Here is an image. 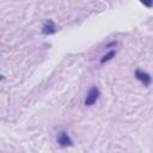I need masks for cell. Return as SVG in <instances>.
Segmentation results:
<instances>
[{
    "instance_id": "1",
    "label": "cell",
    "mask_w": 153,
    "mask_h": 153,
    "mask_svg": "<svg viewBox=\"0 0 153 153\" xmlns=\"http://www.w3.org/2000/svg\"><path fill=\"white\" fill-rule=\"evenodd\" d=\"M99 96H100V91H99V88H98L97 86H92V87L88 90L87 94H86V98H85V100H84V104H85L86 106H91V105H93V104L98 100Z\"/></svg>"
},
{
    "instance_id": "2",
    "label": "cell",
    "mask_w": 153,
    "mask_h": 153,
    "mask_svg": "<svg viewBox=\"0 0 153 153\" xmlns=\"http://www.w3.org/2000/svg\"><path fill=\"white\" fill-rule=\"evenodd\" d=\"M56 140H57L59 146H61V147H71L73 145L72 139L69 137V135L66 131H60Z\"/></svg>"
},
{
    "instance_id": "3",
    "label": "cell",
    "mask_w": 153,
    "mask_h": 153,
    "mask_svg": "<svg viewBox=\"0 0 153 153\" xmlns=\"http://www.w3.org/2000/svg\"><path fill=\"white\" fill-rule=\"evenodd\" d=\"M135 78H136L139 81H141V82L143 84V86H146V87L151 85V81H152L151 75H149L148 73L141 71V69H136V71H135Z\"/></svg>"
},
{
    "instance_id": "4",
    "label": "cell",
    "mask_w": 153,
    "mask_h": 153,
    "mask_svg": "<svg viewBox=\"0 0 153 153\" xmlns=\"http://www.w3.org/2000/svg\"><path fill=\"white\" fill-rule=\"evenodd\" d=\"M56 25H55V23L51 20V19H48L44 24H43V26H42V33L43 35H54L55 32H56Z\"/></svg>"
},
{
    "instance_id": "5",
    "label": "cell",
    "mask_w": 153,
    "mask_h": 153,
    "mask_svg": "<svg viewBox=\"0 0 153 153\" xmlns=\"http://www.w3.org/2000/svg\"><path fill=\"white\" fill-rule=\"evenodd\" d=\"M115 55H116V50H110L106 55H104V56L100 59V63L104 65L105 62H108V61H110L112 57H115Z\"/></svg>"
},
{
    "instance_id": "6",
    "label": "cell",
    "mask_w": 153,
    "mask_h": 153,
    "mask_svg": "<svg viewBox=\"0 0 153 153\" xmlns=\"http://www.w3.org/2000/svg\"><path fill=\"white\" fill-rule=\"evenodd\" d=\"M4 78H5V76H4V75H2V74H0V81H1V80H2V79H4Z\"/></svg>"
}]
</instances>
